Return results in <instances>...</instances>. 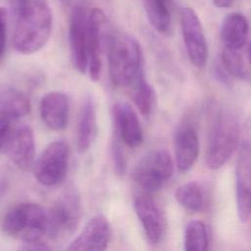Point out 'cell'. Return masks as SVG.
Returning a JSON list of instances; mask_svg holds the SVG:
<instances>
[{
	"label": "cell",
	"instance_id": "cell-25",
	"mask_svg": "<svg viewBox=\"0 0 251 251\" xmlns=\"http://www.w3.org/2000/svg\"><path fill=\"white\" fill-rule=\"evenodd\" d=\"M221 58L224 69L230 75L238 79H246L248 77V72L239 49L225 47Z\"/></svg>",
	"mask_w": 251,
	"mask_h": 251
},
{
	"label": "cell",
	"instance_id": "cell-30",
	"mask_svg": "<svg viewBox=\"0 0 251 251\" xmlns=\"http://www.w3.org/2000/svg\"><path fill=\"white\" fill-rule=\"evenodd\" d=\"M214 5L218 8H228L232 5L233 0H212Z\"/></svg>",
	"mask_w": 251,
	"mask_h": 251
},
{
	"label": "cell",
	"instance_id": "cell-1",
	"mask_svg": "<svg viewBox=\"0 0 251 251\" xmlns=\"http://www.w3.org/2000/svg\"><path fill=\"white\" fill-rule=\"evenodd\" d=\"M13 34L14 48L21 54L39 51L48 41L52 30V12L45 0H29L17 11Z\"/></svg>",
	"mask_w": 251,
	"mask_h": 251
},
{
	"label": "cell",
	"instance_id": "cell-26",
	"mask_svg": "<svg viewBox=\"0 0 251 251\" xmlns=\"http://www.w3.org/2000/svg\"><path fill=\"white\" fill-rule=\"evenodd\" d=\"M111 154H112V160H113L116 174L119 176H124L126 171V161L125 153L121 144V139L117 134L112 141Z\"/></svg>",
	"mask_w": 251,
	"mask_h": 251
},
{
	"label": "cell",
	"instance_id": "cell-10",
	"mask_svg": "<svg viewBox=\"0 0 251 251\" xmlns=\"http://www.w3.org/2000/svg\"><path fill=\"white\" fill-rule=\"evenodd\" d=\"M88 14L84 6L71 9L69 20V42L74 67L81 74L88 69L87 35Z\"/></svg>",
	"mask_w": 251,
	"mask_h": 251
},
{
	"label": "cell",
	"instance_id": "cell-32",
	"mask_svg": "<svg viewBox=\"0 0 251 251\" xmlns=\"http://www.w3.org/2000/svg\"><path fill=\"white\" fill-rule=\"evenodd\" d=\"M248 59H249V62L251 64V43H250L249 48H248Z\"/></svg>",
	"mask_w": 251,
	"mask_h": 251
},
{
	"label": "cell",
	"instance_id": "cell-6",
	"mask_svg": "<svg viewBox=\"0 0 251 251\" xmlns=\"http://www.w3.org/2000/svg\"><path fill=\"white\" fill-rule=\"evenodd\" d=\"M173 173L171 154L165 149H156L146 153L138 161L132 171V178L142 191L153 193L164 186Z\"/></svg>",
	"mask_w": 251,
	"mask_h": 251
},
{
	"label": "cell",
	"instance_id": "cell-5",
	"mask_svg": "<svg viewBox=\"0 0 251 251\" xmlns=\"http://www.w3.org/2000/svg\"><path fill=\"white\" fill-rule=\"evenodd\" d=\"M49 239L58 240L71 236L81 219V200L77 189L69 185L48 210Z\"/></svg>",
	"mask_w": 251,
	"mask_h": 251
},
{
	"label": "cell",
	"instance_id": "cell-8",
	"mask_svg": "<svg viewBox=\"0 0 251 251\" xmlns=\"http://www.w3.org/2000/svg\"><path fill=\"white\" fill-rule=\"evenodd\" d=\"M70 151L61 140L49 143L33 164L36 180L45 186L60 184L66 177Z\"/></svg>",
	"mask_w": 251,
	"mask_h": 251
},
{
	"label": "cell",
	"instance_id": "cell-11",
	"mask_svg": "<svg viewBox=\"0 0 251 251\" xmlns=\"http://www.w3.org/2000/svg\"><path fill=\"white\" fill-rule=\"evenodd\" d=\"M150 194L144 191L137 194L133 207L148 241L157 245L165 236L166 220L158 203Z\"/></svg>",
	"mask_w": 251,
	"mask_h": 251
},
{
	"label": "cell",
	"instance_id": "cell-9",
	"mask_svg": "<svg viewBox=\"0 0 251 251\" xmlns=\"http://www.w3.org/2000/svg\"><path fill=\"white\" fill-rule=\"evenodd\" d=\"M180 25L183 43L191 64L203 68L208 59V46L201 22L190 7L180 9Z\"/></svg>",
	"mask_w": 251,
	"mask_h": 251
},
{
	"label": "cell",
	"instance_id": "cell-2",
	"mask_svg": "<svg viewBox=\"0 0 251 251\" xmlns=\"http://www.w3.org/2000/svg\"><path fill=\"white\" fill-rule=\"evenodd\" d=\"M108 60L110 76L117 87L128 90L145 76L141 46L128 33H113L108 48Z\"/></svg>",
	"mask_w": 251,
	"mask_h": 251
},
{
	"label": "cell",
	"instance_id": "cell-23",
	"mask_svg": "<svg viewBox=\"0 0 251 251\" xmlns=\"http://www.w3.org/2000/svg\"><path fill=\"white\" fill-rule=\"evenodd\" d=\"M129 95L138 109L145 117L149 116L155 103V93L152 86L146 80L145 76L137 80L129 89Z\"/></svg>",
	"mask_w": 251,
	"mask_h": 251
},
{
	"label": "cell",
	"instance_id": "cell-14",
	"mask_svg": "<svg viewBox=\"0 0 251 251\" xmlns=\"http://www.w3.org/2000/svg\"><path fill=\"white\" fill-rule=\"evenodd\" d=\"M112 230L108 220L102 215L91 218L83 226L81 232L70 244L68 250H105L111 240Z\"/></svg>",
	"mask_w": 251,
	"mask_h": 251
},
{
	"label": "cell",
	"instance_id": "cell-21",
	"mask_svg": "<svg viewBox=\"0 0 251 251\" xmlns=\"http://www.w3.org/2000/svg\"><path fill=\"white\" fill-rule=\"evenodd\" d=\"M146 17L152 27L161 34L172 33L171 0H142Z\"/></svg>",
	"mask_w": 251,
	"mask_h": 251
},
{
	"label": "cell",
	"instance_id": "cell-22",
	"mask_svg": "<svg viewBox=\"0 0 251 251\" xmlns=\"http://www.w3.org/2000/svg\"><path fill=\"white\" fill-rule=\"evenodd\" d=\"M177 203L192 213L200 212L204 206V196L200 185L195 181L186 182L177 187L175 193Z\"/></svg>",
	"mask_w": 251,
	"mask_h": 251
},
{
	"label": "cell",
	"instance_id": "cell-19",
	"mask_svg": "<svg viewBox=\"0 0 251 251\" xmlns=\"http://www.w3.org/2000/svg\"><path fill=\"white\" fill-rule=\"evenodd\" d=\"M249 30L247 19L240 13L226 15L221 25V38L225 47L241 49Z\"/></svg>",
	"mask_w": 251,
	"mask_h": 251
},
{
	"label": "cell",
	"instance_id": "cell-20",
	"mask_svg": "<svg viewBox=\"0 0 251 251\" xmlns=\"http://www.w3.org/2000/svg\"><path fill=\"white\" fill-rule=\"evenodd\" d=\"M30 111V102L27 96L10 85L0 86V112L12 120L26 116Z\"/></svg>",
	"mask_w": 251,
	"mask_h": 251
},
{
	"label": "cell",
	"instance_id": "cell-29",
	"mask_svg": "<svg viewBox=\"0 0 251 251\" xmlns=\"http://www.w3.org/2000/svg\"><path fill=\"white\" fill-rule=\"evenodd\" d=\"M65 6L70 9H73L77 6H83L85 0H60Z\"/></svg>",
	"mask_w": 251,
	"mask_h": 251
},
{
	"label": "cell",
	"instance_id": "cell-12",
	"mask_svg": "<svg viewBox=\"0 0 251 251\" xmlns=\"http://www.w3.org/2000/svg\"><path fill=\"white\" fill-rule=\"evenodd\" d=\"M235 196L238 218L246 222L251 216V145L244 143L235 167Z\"/></svg>",
	"mask_w": 251,
	"mask_h": 251
},
{
	"label": "cell",
	"instance_id": "cell-24",
	"mask_svg": "<svg viewBox=\"0 0 251 251\" xmlns=\"http://www.w3.org/2000/svg\"><path fill=\"white\" fill-rule=\"evenodd\" d=\"M209 233L206 225L199 220L190 221L184 230V249L186 251H204L208 249Z\"/></svg>",
	"mask_w": 251,
	"mask_h": 251
},
{
	"label": "cell",
	"instance_id": "cell-13",
	"mask_svg": "<svg viewBox=\"0 0 251 251\" xmlns=\"http://www.w3.org/2000/svg\"><path fill=\"white\" fill-rule=\"evenodd\" d=\"M11 161L21 170L26 171L33 166L35 143L30 126L21 125L13 127L5 146Z\"/></svg>",
	"mask_w": 251,
	"mask_h": 251
},
{
	"label": "cell",
	"instance_id": "cell-27",
	"mask_svg": "<svg viewBox=\"0 0 251 251\" xmlns=\"http://www.w3.org/2000/svg\"><path fill=\"white\" fill-rule=\"evenodd\" d=\"M12 120L10 117L0 112V152L5 149L6 143L12 131Z\"/></svg>",
	"mask_w": 251,
	"mask_h": 251
},
{
	"label": "cell",
	"instance_id": "cell-4",
	"mask_svg": "<svg viewBox=\"0 0 251 251\" xmlns=\"http://www.w3.org/2000/svg\"><path fill=\"white\" fill-rule=\"evenodd\" d=\"M240 135L239 122L235 115L224 110L212 126L208 139L205 163L211 170L222 168L233 154Z\"/></svg>",
	"mask_w": 251,
	"mask_h": 251
},
{
	"label": "cell",
	"instance_id": "cell-17",
	"mask_svg": "<svg viewBox=\"0 0 251 251\" xmlns=\"http://www.w3.org/2000/svg\"><path fill=\"white\" fill-rule=\"evenodd\" d=\"M176 167L180 172L188 171L195 163L199 154V138L191 126H179L174 138Z\"/></svg>",
	"mask_w": 251,
	"mask_h": 251
},
{
	"label": "cell",
	"instance_id": "cell-18",
	"mask_svg": "<svg viewBox=\"0 0 251 251\" xmlns=\"http://www.w3.org/2000/svg\"><path fill=\"white\" fill-rule=\"evenodd\" d=\"M97 135V116L93 98L87 95L81 104L77 126L76 144L79 152H86L93 144Z\"/></svg>",
	"mask_w": 251,
	"mask_h": 251
},
{
	"label": "cell",
	"instance_id": "cell-16",
	"mask_svg": "<svg viewBox=\"0 0 251 251\" xmlns=\"http://www.w3.org/2000/svg\"><path fill=\"white\" fill-rule=\"evenodd\" d=\"M39 113L43 123L56 131L67 127L70 117V100L62 91H50L40 100Z\"/></svg>",
	"mask_w": 251,
	"mask_h": 251
},
{
	"label": "cell",
	"instance_id": "cell-3",
	"mask_svg": "<svg viewBox=\"0 0 251 251\" xmlns=\"http://www.w3.org/2000/svg\"><path fill=\"white\" fill-rule=\"evenodd\" d=\"M2 228L24 243L45 242L49 239L48 210L36 203H20L7 212Z\"/></svg>",
	"mask_w": 251,
	"mask_h": 251
},
{
	"label": "cell",
	"instance_id": "cell-28",
	"mask_svg": "<svg viewBox=\"0 0 251 251\" xmlns=\"http://www.w3.org/2000/svg\"><path fill=\"white\" fill-rule=\"evenodd\" d=\"M7 48V12L0 7V61L5 55Z\"/></svg>",
	"mask_w": 251,
	"mask_h": 251
},
{
	"label": "cell",
	"instance_id": "cell-15",
	"mask_svg": "<svg viewBox=\"0 0 251 251\" xmlns=\"http://www.w3.org/2000/svg\"><path fill=\"white\" fill-rule=\"evenodd\" d=\"M115 131L121 141L130 148L138 147L143 141V131L133 108L126 102H118L113 107Z\"/></svg>",
	"mask_w": 251,
	"mask_h": 251
},
{
	"label": "cell",
	"instance_id": "cell-7",
	"mask_svg": "<svg viewBox=\"0 0 251 251\" xmlns=\"http://www.w3.org/2000/svg\"><path fill=\"white\" fill-rule=\"evenodd\" d=\"M111 32L110 21L106 14L99 8L92 9L88 14L87 55L88 73L92 80H98L103 68V58L108 53Z\"/></svg>",
	"mask_w": 251,
	"mask_h": 251
},
{
	"label": "cell",
	"instance_id": "cell-31",
	"mask_svg": "<svg viewBox=\"0 0 251 251\" xmlns=\"http://www.w3.org/2000/svg\"><path fill=\"white\" fill-rule=\"evenodd\" d=\"M17 2V11L20 9H23L28 2L29 0H16Z\"/></svg>",
	"mask_w": 251,
	"mask_h": 251
}]
</instances>
